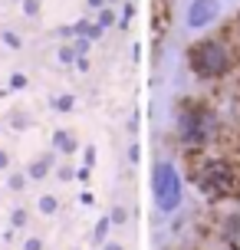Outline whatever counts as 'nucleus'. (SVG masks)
<instances>
[{"label":"nucleus","mask_w":240,"mask_h":250,"mask_svg":"<svg viewBox=\"0 0 240 250\" xmlns=\"http://www.w3.org/2000/svg\"><path fill=\"white\" fill-rule=\"evenodd\" d=\"M188 66L204 83L227 79L237 69V43L227 33H211V37L194 40L188 46Z\"/></svg>","instance_id":"f257e3e1"},{"label":"nucleus","mask_w":240,"mask_h":250,"mask_svg":"<svg viewBox=\"0 0 240 250\" xmlns=\"http://www.w3.org/2000/svg\"><path fill=\"white\" fill-rule=\"evenodd\" d=\"M217 135V112L201 99H188L178 105L175 112V138L181 151L188 155H198L204 151Z\"/></svg>","instance_id":"f03ea898"},{"label":"nucleus","mask_w":240,"mask_h":250,"mask_svg":"<svg viewBox=\"0 0 240 250\" xmlns=\"http://www.w3.org/2000/svg\"><path fill=\"white\" fill-rule=\"evenodd\" d=\"M194 185L207 201H224L234 198L240 188V175L237 165L227 162V158H207V162L194 171Z\"/></svg>","instance_id":"7ed1b4c3"},{"label":"nucleus","mask_w":240,"mask_h":250,"mask_svg":"<svg viewBox=\"0 0 240 250\" xmlns=\"http://www.w3.org/2000/svg\"><path fill=\"white\" fill-rule=\"evenodd\" d=\"M152 191H155V204L158 211L171 214L181 204V178H178L171 162H158L155 165V178H152Z\"/></svg>","instance_id":"20e7f679"},{"label":"nucleus","mask_w":240,"mask_h":250,"mask_svg":"<svg viewBox=\"0 0 240 250\" xmlns=\"http://www.w3.org/2000/svg\"><path fill=\"white\" fill-rule=\"evenodd\" d=\"M217 17H220V3L217 0H191V7H188L191 30H204V26L217 23Z\"/></svg>","instance_id":"39448f33"},{"label":"nucleus","mask_w":240,"mask_h":250,"mask_svg":"<svg viewBox=\"0 0 240 250\" xmlns=\"http://www.w3.org/2000/svg\"><path fill=\"white\" fill-rule=\"evenodd\" d=\"M56 142H60V148H63V151H69V148H73V145H69V135H63V132L56 135Z\"/></svg>","instance_id":"423d86ee"},{"label":"nucleus","mask_w":240,"mask_h":250,"mask_svg":"<svg viewBox=\"0 0 240 250\" xmlns=\"http://www.w3.org/2000/svg\"><path fill=\"white\" fill-rule=\"evenodd\" d=\"M0 165H7V158H3V155H0Z\"/></svg>","instance_id":"0eeeda50"},{"label":"nucleus","mask_w":240,"mask_h":250,"mask_svg":"<svg viewBox=\"0 0 240 250\" xmlns=\"http://www.w3.org/2000/svg\"><path fill=\"white\" fill-rule=\"evenodd\" d=\"M237 30H240V20H237Z\"/></svg>","instance_id":"6e6552de"}]
</instances>
